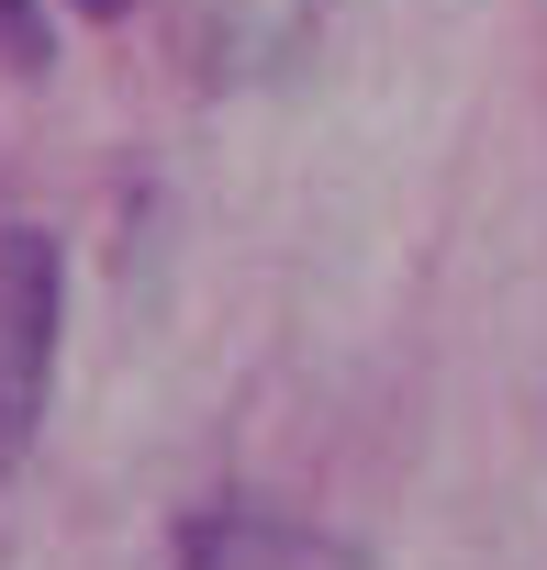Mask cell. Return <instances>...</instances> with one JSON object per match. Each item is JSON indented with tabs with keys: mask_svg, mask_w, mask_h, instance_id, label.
I'll return each instance as SVG.
<instances>
[{
	"mask_svg": "<svg viewBox=\"0 0 547 570\" xmlns=\"http://www.w3.org/2000/svg\"><path fill=\"white\" fill-rule=\"evenodd\" d=\"M68 336V246L46 224H0V481L23 470Z\"/></svg>",
	"mask_w": 547,
	"mask_h": 570,
	"instance_id": "6da1fadb",
	"label": "cell"
},
{
	"mask_svg": "<svg viewBox=\"0 0 547 570\" xmlns=\"http://www.w3.org/2000/svg\"><path fill=\"white\" fill-rule=\"evenodd\" d=\"M0 57H12V68L46 57V12H34V0H0Z\"/></svg>",
	"mask_w": 547,
	"mask_h": 570,
	"instance_id": "7a4b0ae2",
	"label": "cell"
},
{
	"mask_svg": "<svg viewBox=\"0 0 547 570\" xmlns=\"http://www.w3.org/2000/svg\"><path fill=\"white\" fill-rule=\"evenodd\" d=\"M68 12H90V23H112V12H135V0H68Z\"/></svg>",
	"mask_w": 547,
	"mask_h": 570,
	"instance_id": "3957f363",
	"label": "cell"
}]
</instances>
